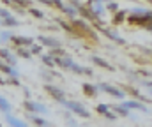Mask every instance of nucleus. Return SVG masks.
I'll use <instances>...</instances> for the list:
<instances>
[{
  "mask_svg": "<svg viewBox=\"0 0 152 127\" xmlns=\"http://www.w3.org/2000/svg\"><path fill=\"white\" fill-rule=\"evenodd\" d=\"M28 111H32V115L34 113H46L48 110H46V106H42V104H39V102H34V101H25V104H23Z\"/></svg>",
  "mask_w": 152,
  "mask_h": 127,
  "instance_id": "3",
  "label": "nucleus"
},
{
  "mask_svg": "<svg viewBox=\"0 0 152 127\" xmlns=\"http://www.w3.org/2000/svg\"><path fill=\"white\" fill-rule=\"evenodd\" d=\"M2 25H5V27H16V25H20V23H18V20H16L14 16H11V18L2 20Z\"/></svg>",
  "mask_w": 152,
  "mask_h": 127,
  "instance_id": "14",
  "label": "nucleus"
},
{
  "mask_svg": "<svg viewBox=\"0 0 152 127\" xmlns=\"http://www.w3.org/2000/svg\"><path fill=\"white\" fill-rule=\"evenodd\" d=\"M53 62H55L57 65H60V67H69V69H71V65L75 64V62H73L71 58H67V57H60V58L57 57V58H53Z\"/></svg>",
  "mask_w": 152,
  "mask_h": 127,
  "instance_id": "9",
  "label": "nucleus"
},
{
  "mask_svg": "<svg viewBox=\"0 0 152 127\" xmlns=\"http://www.w3.org/2000/svg\"><path fill=\"white\" fill-rule=\"evenodd\" d=\"M126 110H138V111H149V108H145V104H142V102H138V101H126L124 104H122Z\"/></svg>",
  "mask_w": 152,
  "mask_h": 127,
  "instance_id": "5",
  "label": "nucleus"
},
{
  "mask_svg": "<svg viewBox=\"0 0 152 127\" xmlns=\"http://www.w3.org/2000/svg\"><path fill=\"white\" fill-rule=\"evenodd\" d=\"M0 127H2V126H0Z\"/></svg>",
  "mask_w": 152,
  "mask_h": 127,
  "instance_id": "32",
  "label": "nucleus"
},
{
  "mask_svg": "<svg viewBox=\"0 0 152 127\" xmlns=\"http://www.w3.org/2000/svg\"><path fill=\"white\" fill-rule=\"evenodd\" d=\"M97 90H103V92H106V94H110L113 97H118V99L124 97L122 90H118V88H115V86H112V85H108V83H99L97 85Z\"/></svg>",
  "mask_w": 152,
  "mask_h": 127,
  "instance_id": "2",
  "label": "nucleus"
},
{
  "mask_svg": "<svg viewBox=\"0 0 152 127\" xmlns=\"http://www.w3.org/2000/svg\"><path fill=\"white\" fill-rule=\"evenodd\" d=\"M11 41L14 42L16 46H32V42H34V39L32 37H25V36H12L11 37Z\"/></svg>",
  "mask_w": 152,
  "mask_h": 127,
  "instance_id": "6",
  "label": "nucleus"
},
{
  "mask_svg": "<svg viewBox=\"0 0 152 127\" xmlns=\"http://www.w3.org/2000/svg\"><path fill=\"white\" fill-rule=\"evenodd\" d=\"M83 90H85V94H87V95H90V97L97 95V86H92V85L85 83V85H83Z\"/></svg>",
  "mask_w": 152,
  "mask_h": 127,
  "instance_id": "12",
  "label": "nucleus"
},
{
  "mask_svg": "<svg viewBox=\"0 0 152 127\" xmlns=\"http://www.w3.org/2000/svg\"><path fill=\"white\" fill-rule=\"evenodd\" d=\"M0 37H2L4 41H11V37H12V34H11V32H4V34H2Z\"/></svg>",
  "mask_w": 152,
  "mask_h": 127,
  "instance_id": "24",
  "label": "nucleus"
},
{
  "mask_svg": "<svg viewBox=\"0 0 152 127\" xmlns=\"http://www.w3.org/2000/svg\"><path fill=\"white\" fill-rule=\"evenodd\" d=\"M108 110H110V106H106V104H99V106H97V111H99V113H104V115H106Z\"/></svg>",
  "mask_w": 152,
  "mask_h": 127,
  "instance_id": "21",
  "label": "nucleus"
},
{
  "mask_svg": "<svg viewBox=\"0 0 152 127\" xmlns=\"http://www.w3.org/2000/svg\"><path fill=\"white\" fill-rule=\"evenodd\" d=\"M7 122H9L12 127H27V124H23L21 120L14 118V117H11V115H7Z\"/></svg>",
  "mask_w": 152,
  "mask_h": 127,
  "instance_id": "13",
  "label": "nucleus"
},
{
  "mask_svg": "<svg viewBox=\"0 0 152 127\" xmlns=\"http://www.w3.org/2000/svg\"><path fill=\"white\" fill-rule=\"evenodd\" d=\"M151 94H152V88H151Z\"/></svg>",
  "mask_w": 152,
  "mask_h": 127,
  "instance_id": "31",
  "label": "nucleus"
},
{
  "mask_svg": "<svg viewBox=\"0 0 152 127\" xmlns=\"http://www.w3.org/2000/svg\"><path fill=\"white\" fill-rule=\"evenodd\" d=\"M113 110L118 113V115H127V113H129V110H126L124 106H113Z\"/></svg>",
  "mask_w": 152,
  "mask_h": 127,
  "instance_id": "19",
  "label": "nucleus"
},
{
  "mask_svg": "<svg viewBox=\"0 0 152 127\" xmlns=\"http://www.w3.org/2000/svg\"><path fill=\"white\" fill-rule=\"evenodd\" d=\"M106 118H110V120H115L117 117H115V115H112V113H106Z\"/></svg>",
  "mask_w": 152,
  "mask_h": 127,
  "instance_id": "29",
  "label": "nucleus"
},
{
  "mask_svg": "<svg viewBox=\"0 0 152 127\" xmlns=\"http://www.w3.org/2000/svg\"><path fill=\"white\" fill-rule=\"evenodd\" d=\"M28 118L36 124V126H39V127H50V124L46 122V120H42V118H39V117H36V115H28Z\"/></svg>",
  "mask_w": 152,
  "mask_h": 127,
  "instance_id": "11",
  "label": "nucleus"
},
{
  "mask_svg": "<svg viewBox=\"0 0 152 127\" xmlns=\"http://www.w3.org/2000/svg\"><path fill=\"white\" fill-rule=\"evenodd\" d=\"M106 7H108L110 11H117V9H118V5H117L115 2H110V4H106Z\"/></svg>",
  "mask_w": 152,
  "mask_h": 127,
  "instance_id": "25",
  "label": "nucleus"
},
{
  "mask_svg": "<svg viewBox=\"0 0 152 127\" xmlns=\"http://www.w3.org/2000/svg\"><path fill=\"white\" fill-rule=\"evenodd\" d=\"M44 88H46V92H48V94H51V95H53L55 99H58L60 102H64V101H66V99H64V92H62L60 88H57V86H53V85H46Z\"/></svg>",
  "mask_w": 152,
  "mask_h": 127,
  "instance_id": "7",
  "label": "nucleus"
},
{
  "mask_svg": "<svg viewBox=\"0 0 152 127\" xmlns=\"http://www.w3.org/2000/svg\"><path fill=\"white\" fill-rule=\"evenodd\" d=\"M62 104H64L66 108H69V110H71L73 113L80 115V117H85V118H88V117H90V113H88V111H87V110H85V108H83V106L80 104V102H73V101H64Z\"/></svg>",
  "mask_w": 152,
  "mask_h": 127,
  "instance_id": "1",
  "label": "nucleus"
},
{
  "mask_svg": "<svg viewBox=\"0 0 152 127\" xmlns=\"http://www.w3.org/2000/svg\"><path fill=\"white\" fill-rule=\"evenodd\" d=\"M92 62H94V64H97V65H101V67L112 69V65H108V62H104V60H103V58H99V57H92Z\"/></svg>",
  "mask_w": 152,
  "mask_h": 127,
  "instance_id": "16",
  "label": "nucleus"
},
{
  "mask_svg": "<svg viewBox=\"0 0 152 127\" xmlns=\"http://www.w3.org/2000/svg\"><path fill=\"white\" fill-rule=\"evenodd\" d=\"M0 110H2L4 113H7V115H9V111H11V104H9L2 95H0Z\"/></svg>",
  "mask_w": 152,
  "mask_h": 127,
  "instance_id": "15",
  "label": "nucleus"
},
{
  "mask_svg": "<svg viewBox=\"0 0 152 127\" xmlns=\"http://www.w3.org/2000/svg\"><path fill=\"white\" fill-rule=\"evenodd\" d=\"M0 16L5 20V18H11V12H9L7 9H0Z\"/></svg>",
  "mask_w": 152,
  "mask_h": 127,
  "instance_id": "22",
  "label": "nucleus"
},
{
  "mask_svg": "<svg viewBox=\"0 0 152 127\" xmlns=\"http://www.w3.org/2000/svg\"><path fill=\"white\" fill-rule=\"evenodd\" d=\"M0 25H2V20H0Z\"/></svg>",
  "mask_w": 152,
  "mask_h": 127,
  "instance_id": "30",
  "label": "nucleus"
},
{
  "mask_svg": "<svg viewBox=\"0 0 152 127\" xmlns=\"http://www.w3.org/2000/svg\"><path fill=\"white\" fill-rule=\"evenodd\" d=\"M122 18H124V14H122V12H118V16H115V23H117V21H120Z\"/></svg>",
  "mask_w": 152,
  "mask_h": 127,
  "instance_id": "28",
  "label": "nucleus"
},
{
  "mask_svg": "<svg viewBox=\"0 0 152 127\" xmlns=\"http://www.w3.org/2000/svg\"><path fill=\"white\" fill-rule=\"evenodd\" d=\"M0 71H2V73H5V74H9L11 78H18V71H16L14 67H11V65L4 64L2 60H0Z\"/></svg>",
  "mask_w": 152,
  "mask_h": 127,
  "instance_id": "8",
  "label": "nucleus"
},
{
  "mask_svg": "<svg viewBox=\"0 0 152 127\" xmlns=\"http://www.w3.org/2000/svg\"><path fill=\"white\" fill-rule=\"evenodd\" d=\"M30 12H32V14H34V16H36V18H42V16H44V14H42V12H41V11H37V9H34V7H32V9H30Z\"/></svg>",
  "mask_w": 152,
  "mask_h": 127,
  "instance_id": "23",
  "label": "nucleus"
},
{
  "mask_svg": "<svg viewBox=\"0 0 152 127\" xmlns=\"http://www.w3.org/2000/svg\"><path fill=\"white\" fill-rule=\"evenodd\" d=\"M18 55H20L21 58H30V57H32L30 51H27V49H23V48H18Z\"/></svg>",
  "mask_w": 152,
  "mask_h": 127,
  "instance_id": "17",
  "label": "nucleus"
},
{
  "mask_svg": "<svg viewBox=\"0 0 152 127\" xmlns=\"http://www.w3.org/2000/svg\"><path fill=\"white\" fill-rule=\"evenodd\" d=\"M39 53H41V46L32 44V46H30V55H39Z\"/></svg>",
  "mask_w": 152,
  "mask_h": 127,
  "instance_id": "20",
  "label": "nucleus"
},
{
  "mask_svg": "<svg viewBox=\"0 0 152 127\" xmlns=\"http://www.w3.org/2000/svg\"><path fill=\"white\" fill-rule=\"evenodd\" d=\"M0 58H2V62L4 64H7V65H16V57L9 51V49H0Z\"/></svg>",
  "mask_w": 152,
  "mask_h": 127,
  "instance_id": "4",
  "label": "nucleus"
},
{
  "mask_svg": "<svg viewBox=\"0 0 152 127\" xmlns=\"http://www.w3.org/2000/svg\"><path fill=\"white\" fill-rule=\"evenodd\" d=\"M94 7H96V9H94L96 12H94V14H99V12H101V7H103V4H99V2H96V4H94Z\"/></svg>",
  "mask_w": 152,
  "mask_h": 127,
  "instance_id": "26",
  "label": "nucleus"
},
{
  "mask_svg": "<svg viewBox=\"0 0 152 127\" xmlns=\"http://www.w3.org/2000/svg\"><path fill=\"white\" fill-rule=\"evenodd\" d=\"M42 62L48 65V67H53L55 65V62H53V58L51 57H46V55H42Z\"/></svg>",
  "mask_w": 152,
  "mask_h": 127,
  "instance_id": "18",
  "label": "nucleus"
},
{
  "mask_svg": "<svg viewBox=\"0 0 152 127\" xmlns=\"http://www.w3.org/2000/svg\"><path fill=\"white\" fill-rule=\"evenodd\" d=\"M39 42L44 44V46H51V48H58V44H60L57 39H50V37H44V36H39Z\"/></svg>",
  "mask_w": 152,
  "mask_h": 127,
  "instance_id": "10",
  "label": "nucleus"
},
{
  "mask_svg": "<svg viewBox=\"0 0 152 127\" xmlns=\"http://www.w3.org/2000/svg\"><path fill=\"white\" fill-rule=\"evenodd\" d=\"M51 55H55V57H57V55H64V51L57 48V49H53V51H51Z\"/></svg>",
  "mask_w": 152,
  "mask_h": 127,
  "instance_id": "27",
  "label": "nucleus"
}]
</instances>
